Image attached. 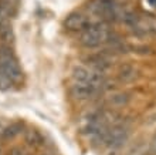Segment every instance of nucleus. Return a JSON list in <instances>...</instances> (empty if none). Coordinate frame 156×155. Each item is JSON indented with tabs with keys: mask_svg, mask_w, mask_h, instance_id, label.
Instances as JSON below:
<instances>
[{
	"mask_svg": "<svg viewBox=\"0 0 156 155\" xmlns=\"http://www.w3.org/2000/svg\"><path fill=\"white\" fill-rule=\"evenodd\" d=\"M88 9L102 21H112L116 20L118 17L122 19L125 13L122 12V9L119 7V4L115 0H92Z\"/></svg>",
	"mask_w": 156,
	"mask_h": 155,
	"instance_id": "7ed1b4c3",
	"label": "nucleus"
},
{
	"mask_svg": "<svg viewBox=\"0 0 156 155\" xmlns=\"http://www.w3.org/2000/svg\"><path fill=\"white\" fill-rule=\"evenodd\" d=\"M24 139L30 147H40V145L44 144V139H43L41 134L37 130H34V128H30V130L26 131Z\"/></svg>",
	"mask_w": 156,
	"mask_h": 155,
	"instance_id": "1a4fd4ad",
	"label": "nucleus"
},
{
	"mask_svg": "<svg viewBox=\"0 0 156 155\" xmlns=\"http://www.w3.org/2000/svg\"><path fill=\"white\" fill-rule=\"evenodd\" d=\"M9 155H27L21 148H13L12 151L9 152Z\"/></svg>",
	"mask_w": 156,
	"mask_h": 155,
	"instance_id": "2eb2a0df",
	"label": "nucleus"
},
{
	"mask_svg": "<svg viewBox=\"0 0 156 155\" xmlns=\"http://www.w3.org/2000/svg\"><path fill=\"white\" fill-rule=\"evenodd\" d=\"M128 137H129L128 127L122 125V124H115L108 128L102 138V144L109 148H119L126 142Z\"/></svg>",
	"mask_w": 156,
	"mask_h": 155,
	"instance_id": "20e7f679",
	"label": "nucleus"
},
{
	"mask_svg": "<svg viewBox=\"0 0 156 155\" xmlns=\"http://www.w3.org/2000/svg\"><path fill=\"white\" fill-rule=\"evenodd\" d=\"M149 6H152V7H156V0H148Z\"/></svg>",
	"mask_w": 156,
	"mask_h": 155,
	"instance_id": "a211bd4d",
	"label": "nucleus"
},
{
	"mask_svg": "<svg viewBox=\"0 0 156 155\" xmlns=\"http://www.w3.org/2000/svg\"><path fill=\"white\" fill-rule=\"evenodd\" d=\"M90 26V21L87 19V16H84L82 13H71L66 17L64 20V27L70 31H82Z\"/></svg>",
	"mask_w": 156,
	"mask_h": 155,
	"instance_id": "39448f33",
	"label": "nucleus"
},
{
	"mask_svg": "<svg viewBox=\"0 0 156 155\" xmlns=\"http://www.w3.org/2000/svg\"><path fill=\"white\" fill-rule=\"evenodd\" d=\"M111 33L105 21H99V23H90V26L85 30L81 31L80 36V43L84 47L92 49V47H98L102 43L109 40Z\"/></svg>",
	"mask_w": 156,
	"mask_h": 155,
	"instance_id": "f257e3e1",
	"label": "nucleus"
},
{
	"mask_svg": "<svg viewBox=\"0 0 156 155\" xmlns=\"http://www.w3.org/2000/svg\"><path fill=\"white\" fill-rule=\"evenodd\" d=\"M12 84H13V81L6 76V73H4L3 70L0 68V90L2 91L9 90L12 87Z\"/></svg>",
	"mask_w": 156,
	"mask_h": 155,
	"instance_id": "ddd939ff",
	"label": "nucleus"
},
{
	"mask_svg": "<svg viewBox=\"0 0 156 155\" xmlns=\"http://www.w3.org/2000/svg\"><path fill=\"white\" fill-rule=\"evenodd\" d=\"M98 88H95L91 84L87 83H74V86L71 87V94L73 97L78 98V100H88V98L94 97L95 94H98Z\"/></svg>",
	"mask_w": 156,
	"mask_h": 155,
	"instance_id": "423d86ee",
	"label": "nucleus"
},
{
	"mask_svg": "<svg viewBox=\"0 0 156 155\" xmlns=\"http://www.w3.org/2000/svg\"><path fill=\"white\" fill-rule=\"evenodd\" d=\"M4 124H3V121H0V134H3V131H4Z\"/></svg>",
	"mask_w": 156,
	"mask_h": 155,
	"instance_id": "6ab92c4d",
	"label": "nucleus"
},
{
	"mask_svg": "<svg viewBox=\"0 0 156 155\" xmlns=\"http://www.w3.org/2000/svg\"><path fill=\"white\" fill-rule=\"evenodd\" d=\"M23 123H20V121H17V123H13L10 124L9 127H6L3 131V138H14L16 135H19L21 132V130H23Z\"/></svg>",
	"mask_w": 156,
	"mask_h": 155,
	"instance_id": "9b49d317",
	"label": "nucleus"
},
{
	"mask_svg": "<svg viewBox=\"0 0 156 155\" xmlns=\"http://www.w3.org/2000/svg\"><path fill=\"white\" fill-rule=\"evenodd\" d=\"M138 76V71L133 65H129V64H125L119 68V73H118V77L119 80L122 83H131Z\"/></svg>",
	"mask_w": 156,
	"mask_h": 155,
	"instance_id": "6e6552de",
	"label": "nucleus"
},
{
	"mask_svg": "<svg viewBox=\"0 0 156 155\" xmlns=\"http://www.w3.org/2000/svg\"><path fill=\"white\" fill-rule=\"evenodd\" d=\"M0 155H2V148H0Z\"/></svg>",
	"mask_w": 156,
	"mask_h": 155,
	"instance_id": "aec40b11",
	"label": "nucleus"
},
{
	"mask_svg": "<svg viewBox=\"0 0 156 155\" xmlns=\"http://www.w3.org/2000/svg\"><path fill=\"white\" fill-rule=\"evenodd\" d=\"M148 155H156V134L152 137L148 148Z\"/></svg>",
	"mask_w": 156,
	"mask_h": 155,
	"instance_id": "4468645a",
	"label": "nucleus"
},
{
	"mask_svg": "<svg viewBox=\"0 0 156 155\" xmlns=\"http://www.w3.org/2000/svg\"><path fill=\"white\" fill-rule=\"evenodd\" d=\"M128 155H146V152L142 151L140 148H133V149H132V151L129 152Z\"/></svg>",
	"mask_w": 156,
	"mask_h": 155,
	"instance_id": "dca6fc26",
	"label": "nucleus"
},
{
	"mask_svg": "<svg viewBox=\"0 0 156 155\" xmlns=\"http://www.w3.org/2000/svg\"><path fill=\"white\" fill-rule=\"evenodd\" d=\"M20 0H0V7L4 10L6 14H12V12L19 6Z\"/></svg>",
	"mask_w": 156,
	"mask_h": 155,
	"instance_id": "f8f14e48",
	"label": "nucleus"
},
{
	"mask_svg": "<svg viewBox=\"0 0 156 155\" xmlns=\"http://www.w3.org/2000/svg\"><path fill=\"white\" fill-rule=\"evenodd\" d=\"M7 19V14L4 13V10L2 7H0V20H6Z\"/></svg>",
	"mask_w": 156,
	"mask_h": 155,
	"instance_id": "f3484780",
	"label": "nucleus"
},
{
	"mask_svg": "<svg viewBox=\"0 0 156 155\" xmlns=\"http://www.w3.org/2000/svg\"><path fill=\"white\" fill-rule=\"evenodd\" d=\"M0 41L4 46H10L14 41V31H13L12 23L6 20H0Z\"/></svg>",
	"mask_w": 156,
	"mask_h": 155,
	"instance_id": "0eeeda50",
	"label": "nucleus"
},
{
	"mask_svg": "<svg viewBox=\"0 0 156 155\" xmlns=\"http://www.w3.org/2000/svg\"><path fill=\"white\" fill-rule=\"evenodd\" d=\"M129 100H131V95L128 93H123L122 91V93L112 94L111 97H109V100H108V102H109V105H112V107H123L129 102Z\"/></svg>",
	"mask_w": 156,
	"mask_h": 155,
	"instance_id": "9d476101",
	"label": "nucleus"
},
{
	"mask_svg": "<svg viewBox=\"0 0 156 155\" xmlns=\"http://www.w3.org/2000/svg\"><path fill=\"white\" fill-rule=\"evenodd\" d=\"M0 68L3 70L13 83H20L23 78V71L17 61V58L13 54L10 46H0Z\"/></svg>",
	"mask_w": 156,
	"mask_h": 155,
	"instance_id": "f03ea898",
	"label": "nucleus"
}]
</instances>
